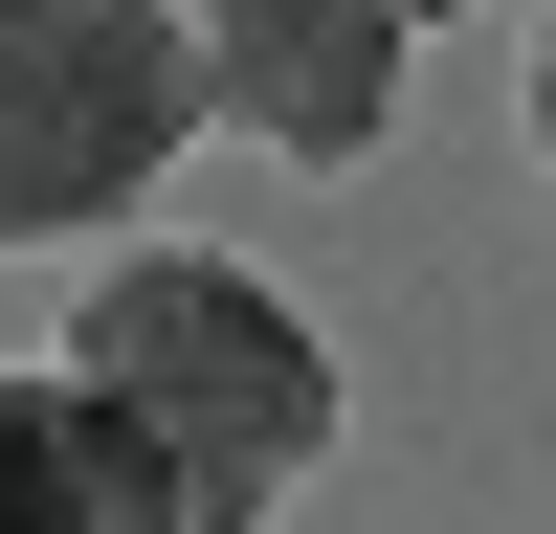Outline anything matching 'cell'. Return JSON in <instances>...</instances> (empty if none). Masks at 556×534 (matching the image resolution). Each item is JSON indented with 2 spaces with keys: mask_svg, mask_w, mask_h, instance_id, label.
<instances>
[{
  "mask_svg": "<svg viewBox=\"0 0 556 534\" xmlns=\"http://www.w3.org/2000/svg\"><path fill=\"white\" fill-rule=\"evenodd\" d=\"M67 400L134 445V490H156L178 534H267L312 468H334V334H312L267 267H223V245H134V267H89V312H67Z\"/></svg>",
  "mask_w": 556,
  "mask_h": 534,
  "instance_id": "1",
  "label": "cell"
},
{
  "mask_svg": "<svg viewBox=\"0 0 556 534\" xmlns=\"http://www.w3.org/2000/svg\"><path fill=\"white\" fill-rule=\"evenodd\" d=\"M223 112L201 0H0V245H89Z\"/></svg>",
  "mask_w": 556,
  "mask_h": 534,
  "instance_id": "2",
  "label": "cell"
},
{
  "mask_svg": "<svg viewBox=\"0 0 556 534\" xmlns=\"http://www.w3.org/2000/svg\"><path fill=\"white\" fill-rule=\"evenodd\" d=\"M401 44H424V0H201V67H223V112L267 156H379Z\"/></svg>",
  "mask_w": 556,
  "mask_h": 534,
  "instance_id": "3",
  "label": "cell"
},
{
  "mask_svg": "<svg viewBox=\"0 0 556 534\" xmlns=\"http://www.w3.org/2000/svg\"><path fill=\"white\" fill-rule=\"evenodd\" d=\"M0 534H178L156 490H134V445L67 400V356H45V379H0Z\"/></svg>",
  "mask_w": 556,
  "mask_h": 534,
  "instance_id": "4",
  "label": "cell"
},
{
  "mask_svg": "<svg viewBox=\"0 0 556 534\" xmlns=\"http://www.w3.org/2000/svg\"><path fill=\"white\" fill-rule=\"evenodd\" d=\"M534 134H556V44H534Z\"/></svg>",
  "mask_w": 556,
  "mask_h": 534,
  "instance_id": "5",
  "label": "cell"
},
{
  "mask_svg": "<svg viewBox=\"0 0 556 534\" xmlns=\"http://www.w3.org/2000/svg\"><path fill=\"white\" fill-rule=\"evenodd\" d=\"M424 23H445V0H424Z\"/></svg>",
  "mask_w": 556,
  "mask_h": 534,
  "instance_id": "6",
  "label": "cell"
}]
</instances>
